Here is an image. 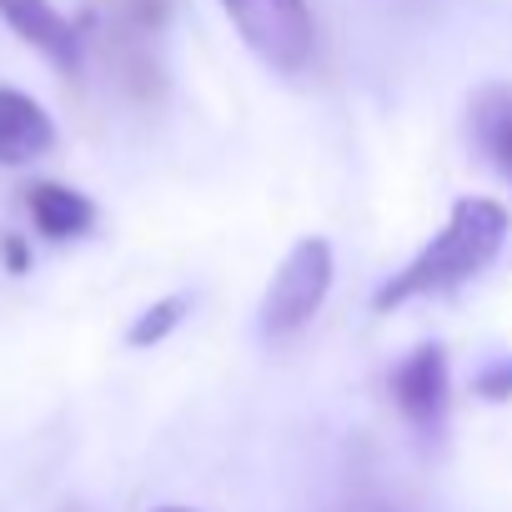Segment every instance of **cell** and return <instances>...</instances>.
<instances>
[{"instance_id": "6da1fadb", "label": "cell", "mask_w": 512, "mask_h": 512, "mask_svg": "<svg viewBox=\"0 0 512 512\" xmlns=\"http://www.w3.org/2000/svg\"><path fill=\"white\" fill-rule=\"evenodd\" d=\"M507 236V211L487 196H462L447 216V226L432 236V246H422L417 262H407L392 282L377 287L372 307L377 312H392L402 302H417V297H437V292H452L462 282H472Z\"/></svg>"}, {"instance_id": "7a4b0ae2", "label": "cell", "mask_w": 512, "mask_h": 512, "mask_svg": "<svg viewBox=\"0 0 512 512\" xmlns=\"http://www.w3.org/2000/svg\"><path fill=\"white\" fill-rule=\"evenodd\" d=\"M327 292H332V246L322 236H302L262 297V337L267 342L297 337L322 312Z\"/></svg>"}, {"instance_id": "3957f363", "label": "cell", "mask_w": 512, "mask_h": 512, "mask_svg": "<svg viewBox=\"0 0 512 512\" xmlns=\"http://www.w3.org/2000/svg\"><path fill=\"white\" fill-rule=\"evenodd\" d=\"M221 11L267 66H277L282 76L307 71L317 51V26L307 0H221Z\"/></svg>"}, {"instance_id": "277c9868", "label": "cell", "mask_w": 512, "mask_h": 512, "mask_svg": "<svg viewBox=\"0 0 512 512\" xmlns=\"http://www.w3.org/2000/svg\"><path fill=\"white\" fill-rule=\"evenodd\" d=\"M161 31H166V0H111L106 51H111L121 81L136 96L161 91V66H156V36Z\"/></svg>"}, {"instance_id": "5b68a950", "label": "cell", "mask_w": 512, "mask_h": 512, "mask_svg": "<svg viewBox=\"0 0 512 512\" xmlns=\"http://www.w3.org/2000/svg\"><path fill=\"white\" fill-rule=\"evenodd\" d=\"M392 397L402 417L422 432H437L447 417V352L442 347H417L397 372H392Z\"/></svg>"}, {"instance_id": "8992f818", "label": "cell", "mask_w": 512, "mask_h": 512, "mask_svg": "<svg viewBox=\"0 0 512 512\" xmlns=\"http://www.w3.org/2000/svg\"><path fill=\"white\" fill-rule=\"evenodd\" d=\"M0 21H6L31 51H41L56 71H81V31L51 6V0H0Z\"/></svg>"}, {"instance_id": "52a82bcc", "label": "cell", "mask_w": 512, "mask_h": 512, "mask_svg": "<svg viewBox=\"0 0 512 512\" xmlns=\"http://www.w3.org/2000/svg\"><path fill=\"white\" fill-rule=\"evenodd\" d=\"M56 146V121L26 91L0 86V166H31Z\"/></svg>"}, {"instance_id": "ba28073f", "label": "cell", "mask_w": 512, "mask_h": 512, "mask_svg": "<svg viewBox=\"0 0 512 512\" xmlns=\"http://www.w3.org/2000/svg\"><path fill=\"white\" fill-rule=\"evenodd\" d=\"M26 211H31L36 231L51 236V241H71V236H81V231L96 226L91 196H81V191H71V186H61V181H36V186L26 191Z\"/></svg>"}, {"instance_id": "9c48e42d", "label": "cell", "mask_w": 512, "mask_h": 512, "mask_svg": "<svg viewBox=\"0 0 512 512\" xmlns=\"http://www.w3.org/2000/svg\"><path fill=\"white\" fill-rule=\"evenodd\" d=\"M472 131H477L482 151L497 161V171L512 176V86H492V91L477 96Z\"/></svg>"}, {"instance_id": "30bf717a", "label": "cell", "mask_w": 512, "mask_h": 512, "mask_svg": "<svg viewBox=\"0 0 512 512\" xmlns=\"http://www.w3.org/2000/svg\"><path fill=\"white\" fill-rule=\"evenodd\" d=\"M186 297H166V302H156V307H146L136 322H131V332H126V342L131 347H156L161 337H171L176 332V322L186 317Z\"/></svg>"}, {"instance_id": "8fae6325", "label": "cell", "mask_w": 512, "mask_h": 512, "mask_svg": "<svg viewBox=\"0 0 512 512\" xmlns=\"http://www.w3.org/2000/svg\"><path fill=\"white\" fill-rule=\"evenodd\" d=\"M472 392H477V397H487V402H507V397H512V357L487 362V367L472 377Z\"/></svg>"}, {"instance_id": "7c38bea8", "label": "cell", "mask_w": 512, "mask_h": 512, "mask_svg": "<svg viewBox=\"0 0 512 512\" xmlns=\"http://www.w3.org/2000/svg\"><path fill=\"white\" fill-rule=\"evenodd\" d=\"M0 256H6L11 272H26V267H31V251H26L21 236H6V241H0Z\"/></svg>"}, {"instance_id": "4fadbf2b", "label": "cell", "mask_w": 512, "mask_h": 512, "mask_svg": "<svg viewBox=\"0 0 512 512\" xmlns=\"http://www.w3.org/2000/svg\"><path fill=\"white\" fill-rule=\"evenodd\" d=\"M156 512H191V507H156Z\"/></svg>"}]
</instances>
